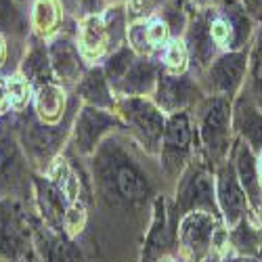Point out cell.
Masks as SVG:
<instances>
[{"instance_id":"obj_1","label":"cell","mask_w":262,"mask_h":262,"mask_svg":"<svg viewBox=\"0 0 262 262\" xmlns=\"http://www.w3.org/2000/svg\"><path fill=\"white\" fill-rule=\"evenodd\" d=\"M120 133L107 137L93 156V183L99 198L109 206L141 208L154 195L143 164L133 156L130 147L120 143Z\"/></svg>"},{"instance_id":"obj_2","label":"cell","mask_w":262,"mask_h":262,"mask_svg":"<svg viewBox=\"0 0 262 262\" xmlns=\"http://www.w3.org/2000/svg\"><path fill=\"white\" fill-rule=\"evenodd\" d=\"M128 26H130V15L126 3H114L101 15L78 21L74 28V36L89 68L103 65V61L109 55L126 45Z\"/></svg>"},{"instance_id":"obj_3","label":"cell","mask_w":262,"mask_h":262,"mask_svg":"<svg viewBox=\"0 0 262 262\" xmlns=\"http://www.w3.org/2000/svg\"><path fill=\"white\" fill-rule=\"evenodd\" d=\"M233 105L229 97L206 95L195 107V135L200 141V154L212 166L225 164L231 147Z\"/></svg>"},{"instance_id":"obj_4","label":"cell","mask_w":262,"mask_h":262,"mask_svg":"<svg viewBox=\"0 0 262 262\" xmlns=\"http://www.w3.org/2000/svg\"><path fill=\"white\" fill-rule=\"evenodd\" d=\"M34 170L24 154L17 133V116H0V200H21L32 195Z\"/></svg>"},{"instance_id":"obj_5","label":"cell","mask_w":262,"mask_h":262,"mask_svg":"<svg viewBox=\"0 0 262 262\" xmlns=\"http://www.w3.org/2000/svg\"><path fill=\"white\" fill-rule=\"evenodd\" d=\"M116 114L124 122V135H128V139L145 156L158 160L168 116L154 103V99L151 97L118 99Z\"/></svg>"},{"instance_id":"obj_6","label":"cell","mask_w":262,"mask_h":262,"mask_svg":"<svg viewBox=\"0 0 262 262\" xmlns=\"http://www.w3.org/2000/svg\"><path fill=\"white\" fill-rule=\"evenodd\" d=\"M174 208L170 210V227L177 229V223L193 210H202L210 214H218L216 204V179L210 172V164L202 154L193 158L187 170L181 174L179 183L174 185Z\"/></svg>"},{"instance_id":"obj_7","label":"cell","mask_w":262,"mask_h":262,"mask_svg":"<svg viewBox=\"0 0 262 262\" xmlns=\"http://www.w3.org/2000/svg\"><path fill=\"white\" fill-rule=\"evenodd\" d=\"M17 133L32 170L36 174H45L51 168V164L61 156L63 143L70 141L72 124L65 126L63 122L59 126H47L38 122V118L30 109L28 114L17 116Z\"/></svg>"},{"instance_id":"obj_8","label":"cell","mask_w":262,"mask_h":262,"mask_svg":"<svg viewBox=\"0 0 262 262\" xmlns=\"http://www.w3.org/2000/svg\"><path fill=\"white\" fill-rule=\"evenodd\" d=\"M195 139H198V135H195L191 112H179L168 116L162 147L158 154V166H160V177L172 187L179 183L181 174L187 170L193 158L198 156Z\"/></svg>"},{"instance_id":"obj_9","label":"cell","mask_w":262,"mask_h":262,"mask_svg":"<svg viewBox=\"0 0 262 262\" xmlns=\"http://www.w3.org/2000/svg\"><path fill=\"white\" fill-rule=\"evenodd\" d=\"M116 133H124V122L116 112L78 105L72 120L70 145L80 158H93L99 145Z\"/></svg>"},{"instance_id":"obj_10","label":"cell","mask_w":262,"mask_h":262,"mask_svg":"<svg viewBox=\"0 0 262 262\" xmlns=\"http://www.w3.org/2000/svg\"><path fill=\"white\" fill-rule=\"evenodd\" d=\"M34 225L21 200H0V258L15 262L32 242Z\"/></svg>"},{"instance_id":"obj_11","label":"cell","mask_w":262,"mask_h":262,"mask_svg":"<svg viewBox=\"0 0 262 262\" xmlns=\"http://www.w3.org/2000/svg\"><path fill=\"white\" fill-rule=\"evenodd\" d=\"M246 68H248V53L246 51L221 53L200 74L198 82L202 84L206 95L231 99L239 91V86L244 84Z\"/></svg>"},{"instance_id":"obj_12","label":"cell","mask_w":262,"mask_h":262,"mask_svg":"<svg viewBox=\"0 0 262 262\" xmlns=\"http://www.w3.org/2000/svg\"><path fill=\"white\" fill-rule=\"evenodd\" d=\"M206 97L202 84L198 78H193L191 74L185 76H170L160 72L156 91L151 95L154 103L162 109L166 116L179 114V112H191L198 107V103Z\"/></svg>"},{"instance_id":"obj_13","label":"cell","mask_w":262,"mask_h":262,"mask_svg":"<svg viewBox=\"0 0 262 262\" xmlns=\"http://www.w3.org/2000/svg\"><path fill=\"white\" fill-rule=\"evenodd\" d=\"M47 51H49L55 82L63 84L65 89H68V86H78L80 80L84 78V74L89 72V63L84 61V57L78 49L74 30L63 32L57 38H53L51 42H47Z\"/></svg>"},{"instance_id":"obj_14","label":"cell","mask_w":262,"mask_h":262,"mask_svg":"<svg viewBox=\"0 0 262 262\" xmlns=\"http://www.w3.org/2000/svg\"><path fill=\"white\" fill-rule=\"evenodd\" d=\"M174 38L170 24L164 19V15L158 11L143 19H133L128 26L126 45L133 49L139 57L158 61L162 51L168 47V42Z\"/></svg>"},{"instance_id":"obj_15","label":"cell","mask_w":262,"mask_h":262,"mask_svg":"<svg viewBox=\"0 0 262 262\" xmlns=\"http://www.w3.org/2000/svg\"><path fill=\"white\" fill-rule=\"evenodd\" d=\"M218 225H216L214 214L193 210L179 221L177 229H174V235H177L179 246L189 258H193L195 262H202L212 246V237Z\"/></svg>"},{"instance_id":"obj_16","label":"cell","mask_w":262,"mask_h":262,"mask_svg":"<svg viewBox=\"0 0 262 262\" xmlns=\"http://www.w3.org/2000/svg\"><path fill=\"white\" fill-rule=\"evenodd\" d=\"M216 204L218 212H223L225 221L229 225H237L244 221V214L248 208V195L237 179L235 168L225 162L216 170Z\"/></svg>"},{"instance_id":"obj_17","label":"cell","mask_w":262,"mask_h":262,"mask_svg":"<svg viewBox=\"0 0 262 262\" xmlns=\"http://www.w3.org/2000/svg\"><path fill=\"white\" fill-rule=\"evenodd\" d=\"M28 21H30V38L47 45L59 34L68 32L65 24L70 19L63 11L61 0H30Z\"/></svg>"},{"instance_id":"obj_18","label":"cell","mask_w":262,"mask_h":262,"mask_svg":"<svg viewBox=\"0 0 262 262\" xmlns=\"http://www.w3.org/2000/svg\"><path fill=\"white\" fill-rule=\"evenodd\" d=\"M32 195H34V206L40 212V218L49 229L63 231V218L68 210V202L61 195V191L53 185V181L47 174H36L32 177Z\"/></svg>"},{"instance_id":"obj_19","label":"cell","mask_w":262,"mask_h":262,"mask_svg":"<svg viewBox=\"0 0 262 262\" xmlns=\"http://www.w3.org/2000/svg\"><path fill=\"white\" fill-rule=\"evenodd\" d=\"M32 112L38 118V122L47 126H59L68 120L70 101H68V89L59 82H47L36 89Z\"/></svg>"},{"instance_id":"obj_20","label":"cell","mask_w":262,"mask_h":262,"mask_svg":"<svg viewBox=\"0 0 262 262\" xmlns=\"http://www.w3.org/2000/svg\"><path fill=\"white\" fill-rule=\"evenodd\" d=\"M160 63L154 59L137 57L133 63V68L128 70V74L122 78V82L116 86V97H151L156 91V84L160 78Z\"/></svg>"},{"instance_id":"obj_21","label":"cell","mask_w":262,"mask_h":262,"mask_svg":"<svg viewBox=\"0 0 262 262\" xmlns=\"http://www.w3.org/2000/svg\"><path fill=\"white\" fill-rule=\"evenodd\" d=\"M76 93H78V101L82 105L105 109V112H116V107H118V97H116L101 65L89 68V72L84 74V78L76 86Z\"/></svg>"},{"instance_id":"obj_22","label":"cell","mask_w":262,"mask_h":262,"mask_svg":"<svg viewBox=\"0 0 262 262\" xmlns=\"http://www.w3.org/2000/svg\"><path fill=\"white\" fill-rule=\"evenodd\" d=\"M17 72L21 76H26L36 89L42 84H47V82H55L49 51H47L45 42H38L34 38L28 40V47L24 51V57H21V61H19Z\"/></svg>"},{"instance_id":"obj_23","label":"cell","mask_w":262,"mask_h":262,"mask_svg":"<svg viewBox=\"0 0 262 262\" xmlns=\"http://www.w3.org/2000/svg\"><path fill=\"white\" fill-rule=\"evenodd\" d=\"M235 172H237V179L242 183L246 195H248V202H252L256 208H260L262 204V183L258 177V166L252 154V147L242 141L235 149Z\"/></svg>"},{"instance_id":"obj_24","label":"cell","mask_w":262,"mask_h":262,"mask_svg":"<svg viewBox=\"0 0 262 262\" xmlns=\"http://www.w3.org/2000/svg\"><path fill=\"white\" fill-rule=\"evenodd\" d=\"M32 242L40 256V262H74L72 248L65 244V239L57 231L49 229L45 223L34 225Z\"/></svg>"},{"instance_id":"obj_25","label":"cell","mask_w":262,"mask_h":262,"mask_svg":"<svg viewBox=\"0 0 262 262\" xmlns=\"http://www.w3.org/2000/svg\"><path fill=\"white\" fill-rule=\"evenodd\" d=\"M0 36L17 42L30 40L28 9L17 0H0Z\"/></svg>"},{"instance_id":"obj_26","label":"cell","mask_w":262,"mask_h":262,"mask_svg":"<svg viewBox=\"0 0 262 262\" xmlns=\"http://www.w3.org/2000/svg\"><path fill=\"white\" fill-rule=\"evenodd\" d=\"M233 126L242 133L244 141L250 147L262 149V112L256 105L246 103V99H239L233 112Z\"/></svg>"},{"instance_id":"obj_27","label":"cell","mask_w":262,"mask_h":262,"mask_svg":"<svg viewBox=\"0 0 262 262\" xmlns=\"http://www.w3.org/2000/svg\"><path fill=\"white\" fill-rule=\"evenodd\" d=\"M158 63H160V70L164 74H170V76L191 74V55H189V49L185 45V38L174 36L168 42V47L162 51Z\"/></svg>"},{"instance_id":"obj_28","label":"cell","mask_w":262,"mask_h":262,"mask_svg":"<svg viewBox=\"0 0 262 262\" xmlns=\"http://www.w3.org/2000/svg\"><path fill=\"white\" fill-rule=\"evenodd\" d=\"M36 86L19 72L9 74V101H11V114L24 116L32 109Z\"/></svg>"},{"instance_id":"obj_29","label":"cell","mask_w":262,"mask_h":262,"mask_svg":"<svg viewBox=\"0 0 262 262\" xmlns=\"http://www.w3.org/2000/svg\"><path fill=\"white\" fill-rule=\"evenodd\" d=\"M137 53L130 49L128 45H124V47H120L116 53H112L105 61H103V72H105V76H107V80H109V84H112V89L116 91V86L122 82V78L128 74V70L133 68V63L137 61Z\"/></svg>"},{"instance_id":"obj_30","label":"cell","mask_w":262,"mask_h":262,"mask_svg":"<svg viewBox=\"0 0 262 262\" xmlns=\"http://www.w3.org/2000/svg\"><path fill=\"white\" fill-rule=\"evenodd\" d=\"M61 5H63V11L68 15V19L78 24V21L86 17L101 15L112 3L109 0H61Z\"/></svg>"},{"instance_id":"obj_31","label":"cell","mask_w":262,"mask_h":262,"mask_svg":"<svg viewBox=\"0 0 262 262\" xmlns=\"http://www.w3.org/2000/svg\"><path fill=\"white\" fill-rule=\"evenodd\" d=\"M231 242L242 254L250 256V254H258L260 252L262 235L256 229H252L250 225H246V221H239L235 225V231L231 233Z\"/></svg>"},{"instance_id":"obj_32","label":"cell","mask_w":262,"mask_h":262,"mask_svg":"<svg viewBox=\"0 0 262 262\" xmlns=\"http://www.w3.org/2000/svg\"><path fill=\"white\" fill-rule=\"evenodd\" d=\"M86 223H89V210H86V202L84 200H78L74 202L72 206H68L65 210V218H63V233L68 237H78Z\"/></svg>"},{"instance_id":"obj_33","label":"cell","mask_w":262,"mask_h":262,"mask_svg":"<svg viewBox=\"0 0 262 262\" xmlns=\"http://www.w3.org/2000/svg\"><path fill=\"white\" fill-rule=\"evenodd\" d=\"M250 61H252V78H250L252 80V95H254L256 107L262 112V30L256 36Z\"/></svg>"},{"instance_id":"obj_34","label":"cell","mask_w":262,"mask_h":262,"mask_svg":"<svg viewBox=\"0 0 262 262\" xmlns=\"http://www.w3.org/2000/svg\"><path fill=\"white\" fill-rule=\"evenodd\" d=\"M166 3L168 0H126V9L130 15V21H133V19H143L162 11Z\"/></svg>"},{"instance_id":"obj_35","label":"cell","mask_w":262,"mask_h":262,"mask_svg":"<svg viewBox=\"0 0 262 262\" xmlns=\"http://www.w3.org/2000/svg\"><path fill=\"white\" fill-rule=\"evenodd\" d=\"M11 114V101H9V74L0 76V116Z\"/></svg>"},{"instance_id":"obj_36","label":"cell","mask_w":262,"mask_h":262,"mask_svg":"<svg viewBox=\"0 0 262 262\" xmlns=\"http://www.w3.org/2000/svg\"><path fill=\"white\" fill-rule=\"evenodd\" d=\"M242 5H244V9L248 11V15L254 21L262 19V0H242Z\"/></svg>"},{"instance_id":"obj_37","label":"cell","mask_w":262,"mask_h":262,"mask_svg":"<svg viewBox=\"0 0 262 262\" xmlns=\"http://www.w3.org/2000/svg\"><path fill=\"white\" fill-rule=\"evenodd\" d=\"M15 262H40V256H38V252H36V248L32 246V248H28L24 254H21Z\"/></svg>"},{"instance_id":"obj_38","label":"cell","mask_w":262,"mask_h":262,"mask_svg":"<svg viewBox=\"0 0 262 262\" xmlns=\"http://www.w3.org/2000/svg\"><path fill=\"white\" fill-rule=\"evenodd\" d=\"M185 5H212V3H221V0H181Z\"/></svg>"},{"instance_id":"obj_39","label":"cell","mask_w":262,"mask_h":262,"mask_svg":"<svg viewBox=\"0 0 262 262\" xmlns=\"http://www.w3.org/2000/svg\"><path fill=\"white\" fill-rule=\"evenodd\" d=\"M256 166H258V177H260V183H262V149H260V156L256 160Z\"/></svg>"},{"instance_id":"obj_40","label":"cell","mask_w":262,"mask_h":262,"mask_svg":"<svg viewBox=\"0 0 262 262\" xmlns=\"http://www.w3.org/2000/svg\"><path fill=\"white\" fill-rule=\"evenodd\" d=\"M202 262H221V260H218V256H208V258H204Z\"/></svg>"},{"instance_id":"obj_41","label":"cell","mask_w":262,"mask_h":262,"mask_svg":"<svg viewBox=\"0 0 262 262\" xmlns=\"http://www.w3.org/2000/svg\"><path fill=\"white\" fill-rule=\"evenodd\" d=\"M233 262H258V260H250V258H239V260H233Z\"/></svg>"},{"instance_id":"obj_42","label":"cell","mask_w":262,"mask_h":262,"mask_svg":"<svg viewBox=\"0 0 262 262\" xmlns=\"http://www.w3.org/2000/svg\"><path fill=\"white\" fill-rule=\"evenodd\" d=\"M17 3H19L21 7H26V9H28V5H30V0H17Z\"/></svg>"},{"instance_id":"obj_43","label":"cell","mask_w":262,"mask_h":262,"mask_svg":"<svg viewBox=\"0 0 262 262\" xmlns=\"http://www.w3.org/2000/svg\"><path fill=\"white\" fill-rule=\"evenodd\" d=\"M160 262H174V260H168V258H166V260H160Z\"/></svg>"},{"instance_id":"obj_44","label":"cell","mask_w":262,"mask_h":262,"mask_svg":"<svg viewBox=\"0 0 262 262\" xmlns=\"http://www.w3.org/2000/svg\"><path fill=\"white\" fill-rule=\"evenodd\" d=\"M0 262H7V260H5V258H0Z\"/></svg>"},{"instance_id":"obj_45","label":"cell","mask_w":262,"mask_h":262,"mask_svg":"<svg viewBox=\"0 0 262 262\" xmlns=\"http://www.w3.org/2000/svg\"><path fill=\"white\" fill-rule=\"evenodd\" d=\"M260 21H262V19H260Z\"/></svg>"}]
</instances>
